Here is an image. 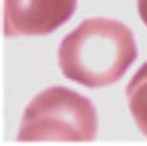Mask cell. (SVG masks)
<instances>
[{
    "instance_id": "1",
    "label": "cell",
    "mask_w": 147,
    "mask_h": 146,
    "mask_svg": "<svg viewBox=\"0 0 147 146\" xmlns=\"http://www.w3.org/2000/svg\"><path fill=\"white\" fill-rule=\"evenodd\" d=\"M57 57L65 78L95 89L119 81L137 57V46L127 25L91 18L62 39Z\"/></svg>"
},
{
    "instance_id": "2",
    "label": "cell",
    "mask_w": 147,
    "mask_h": 146,
    "mask_svg": "<svg viewBox=\"0 0 147 146\" xmlns=\"http://www.w3.org/2000/svg\"><path fill=\"white\" fill-rule=\"evenodd\" d=\"M97 134V114L84 95L65 86L41 91L25 109L19 141H91Z\"/></svg>"
},
{
    "instance_id": "3",
    "label": "cell",
    "mask_w": 147,
    "mask_h": 146,
    "mask_svg": "<svg viewBox=\"0 0 147 146\" xmlns=\"http://www.w3.org/2000/svg\"><path fill=\"white\" fill-rule=\"evenodd\" d=\"M78 0H4V34L44 36L65 24Z\"/></svg>"
},
{
    "instance_id": "4",
    "label": "cell",
    "mask_w": 147,
    "mask_h": 146,
    "mask_svg": "<svg viewBox=\"0 0 147 146\" xmlns=\"http://www.w3.org/2000/svg\"><path fill=\"white\" fill-rule=\"evenodd\" d=\"M126 97L136 125L147 136V61L130 80L126 87Z\"/></svg>"
},
{
    "instance_id": "5",
    "label": "cell",
    "mask_w": 147,
    "mask_h": 146,
    "mask_svg": "<svg viewBox=\"0 0 147 146\" xmlns=\"http://www.w3.org/2000/svg\"><path fill=\"white\" fill-rule=\"evenodd\" d=\"M137 9L141 20L147 26V0H137Z\"/></svg>"
}]
</instances>
